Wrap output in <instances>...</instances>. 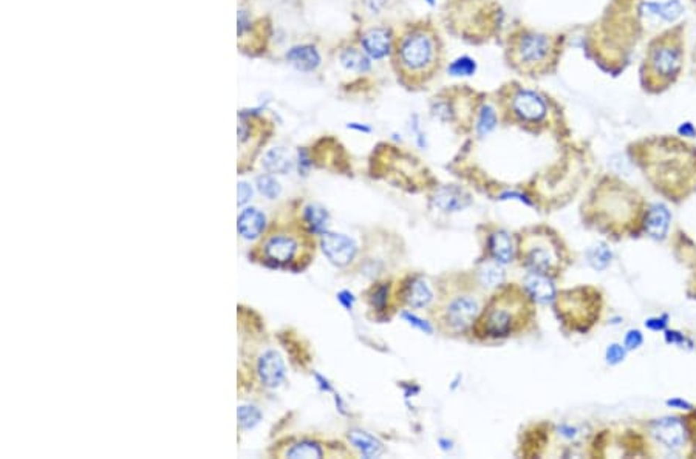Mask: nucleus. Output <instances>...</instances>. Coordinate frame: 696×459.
I'll return each instance as SVG.
<instances>
[{"mask_svg": "<svg viewBox=\"0 0 696 459\" xmlns=\"http://www.w3.org/2000/svg\"><path fill=\"white\" fill-rule=\"evenodd\" d=\"M237 416H238V423H240L243 428L256 427L260 419H262V413H260L256 407L251 405H243L238 408Z\"/></svg>", "mask_w": 696, "mask_h": 459, "instance_id": "29", "label": "nucleus"}, {"mask_svg": "<svg viewBox=\"0 0 696 459\" xmlns=\"http://www.w3.org/2000/svg\"><path fill=\"white\" fill-rule=\"evenodd\" d=\"M403 317H404V319H405L407 322H409L410 325H413V327H417V328H419L421 331H424V333H427V334H431V333H432L431 325H428V323H427V322H424V320L418 319L417 316L409 314V313H404V314H403Z\"/></svg>", "mask_w": 696, "mask_h": 459, "instance_id": "32", "label": "nucleus"}, {"mask_svg": "<svg viewBox=\"0 0 696 459\" xmlns=\"http://www.w3.org/2000/svg\"><path fill=\"white\" fill-rule=\"evenodd\" d=\"M258 376L266 387H277L285 379V364L276 351H268L258 359Z\"/></svg>", "mask_w": 696, "mask_h": 459, "instance_id": "9", "label": "nucleus"}, {"mask_svg": "<svg viewBox=\"0 0 696 459\" xmlns=\"http://www.w3.org/2000/svg\"><path fill=\"white\" fill-rule=\"evenodd\" d=\"M651 433L669 450H679L684 446L686 430L681 421L674 418L659 419L651 427Z\"/></svg>", "mask_w": 696, "mask_h": 459, "instance_id": "7", "label": "nucleus"}, {"mask_svg": "<svg viewBox=\"0 0 696 459\" xmlns=\"http://www.w3.org/2000/svg\"><path fill=\"white\" fill-rule=\"evenodd\" d=\"M502 263H484L480 270V280L484 286L495 288L503 283L504 272L502 270Z\"/></svg>", "mask_w": 696, "mask_h": 459, "instance_id": "23", "label": "nucleus"}, {"mask_svg": "<svg viewBox=\"0 0 696 459\" xmlns=\"http://www.w3.org/2000/svg\"><path fill=\"white\" fill-rule=\"evenodd\" d=\"M642 343V334L639 333L637 329H631L628 331V334L627 337H625V347H627L628 350H635L637 348L639 345Z\"/></svg>", "mask_w": 696, "mask_h": 459, "instance_id": "33", "label": "nucleus"}, {"mask_svg": "<svg viewBox=\"0 0 696 459\" xmlns=\"http://www.w3.org/2000/svg\"><path fill=\"white\" fill-rule=\"evenodd\" d=\"M495 125H497V115H495L494 109L489 107V105H483L481 110H480V118H478V124H477L480 135H488L489 132L495 129Z\"/></svg>", "mask_w": 696, "mask_h": 459, "instance_id": "28", "label": "nucleus"}, {"mask_svg": "<svg viewBox=\"0 0 696 459\" xmlns=\"http://www.w3.org/2000/svg\"><path fill=\"white\" fill-rule=\"evenodd\" d=\"M246 26H248V19H246V14L240 11V14H238V34H242Z\"/></svg>", "mask_w": 696, "mask_h": 459, "instance_id": "39", "label": "nucleus"}, {"mask_svg": "<svg viewBox=\"0 0 696 459\" xmlns=\"http://www.w3.org/2000/svg\"><path fill=\"white\" fill-rule=\"evenodd\" d=\"M667 405H670V407H678V408H690V404L686 400H681V399H672V400H667Z\"/></svg>", "mask_w": 696, "mask_h": 459, "instance_id": "40", "label": "nucleus"}, {"mask_svg": "<svg viewBox=\"0 0 696 459\" xmlns=\"http://www.w3.org/2000/svg\"><path fill=\"white\" fill-rule=\"evenodd\" d=\"M305 220L313 232L325 234L328 224V212L320 206H308L305 209Z\"/></svg>", "mask_w": 696, "mask_h": 459, "instance_id": "22", "label": "nucleus"}, {"mask_svg": "<svg viewBox=\"0 0 696 459\" xmlns=\"http://www.w3.org/2000/svg\"><path fill=\"white\" fill-rule=\"evenodd\" d=\"M426 2H427V3H431V5H433L435 0H426Z\"/></svg>", "mask_w": 696, "mask_h": 459, "instance_id": "42", "label": "nucleus"}, {"mask_svg": "<svg viewBox=\"0 0 696 459\" xmlns=\"http://www.w3.org/2000/svg\"><path fill=\"white\" fill-rule=\"evenodd\" d=\"M477 72V62L469 58V56H463V58L455 59L451 65H449V73L452 76H472Z\"/></svg>", "mask_w": 696, "mask_h": 459, "instance_id": "27", "label": "nucleus"}, {"mask_svg": "<svg viewBox=\"0 0 696 459\" xmlns=\"http://www.w3.org/2000/svg\"><path fill=\"white\" fill-rule=\"evenodd\" d=\"M348 439L351 441V444L361 451V453L365 456V458H373V456H378L379 453L382 451V447H381V444H379L375 437H371L370 435L367 433H364V432H350L348 435Z\"/></svg>", "mask_w": 696, "mask_h": 459, "instance_id": "20", "label": "nucleus"}, {"mask_svg": "<svg viewBox=\"0 0 696 459\" xmlns=\"http://www.w3.org/2000/svg\"><path fill=\"white\" fill-rule=\"evenodd\" d=\"M393 65L407 86H423L438 72L442 61V42L431 25H412L395 40Z\"/></svg>", "mask_w": 696, "mask_h": 459, "instance_id": "1", "label": "nucleus"}, {"mask_svg": "<svg viewBox=\"0 0 696 459\" xmlns=\"http://www.w3.org/2000/svg\"><path fill=\"white\" fill-rule=\"evenodd\" d=\"M385 297H387V288L385 286L378 288L376 293L373 294V305L378 308H382L385 300H387Z\"/></svg>", "mask_w": 696, "mask_h": 459, "instance_id": "35", "label": "nucleus"}, {"mask_svg": "<svg viewBox=\"0 0 696 459\" xmlns=\"http://www.w3.org/2000/svg\"><path fill=\"white\" fill-rule=\"evenodd\" d=\"M511 110L514 115L525 123H539L546 116L548 105L543 98L536 91L518 88L511 96Z\"/></svg>", "mask_w": 696, "mask_h": 459, "instance_id": "4", "label": "nucleus"}, {"mask_svg": "<svg viewBox=\"0 0 696 459\" xmlns=\"http://www.w3.org/2000/svg\"><path fill=\"white\" fill-rule=\"evenodd\" d=\"M322 251L332 263L337 266H346L356 256V244L351 238L341 234H330L325 232L322 237Z\"/></svg>", "mask_w": 696, "mask_h": 459, "instance_id": "6", "label": "nucleus"}, {"mask_svg": "<svg viewBox=\"0 0 696 459\" xmlns=\"http://www.w3.org/2000/svg\"><path fill=\"white\" fill-rule=\"evenodd\" d=\"M252 196V189L249 187L248 182H240L238 185V206H243V204L248 203Z\"/></svg>", "mask_w": 696, "mask_h": 459, "instance_id": "34", "label": "nucleus"}, {"mask_svg": "<svg viewBox=\"0 0 696 459\" xmlns=\"http://www.w3.org/2000/svg\"><path fill=\"white\" fill-rule=\"evenodd\" d=\"M526 291L529 293L534 300L540 303L551 302L555 295L552 281L550 279H546L543 274H536V272L526 280Z\"/></svg>", "mask_w": 696, "mask_h": 459, "instance_id": "17", "label": "nucleus"}, {"mask_svg": "<svg viewBox=\"0 0 696 459\" xmlns=\"http://www.w3.org/2000/svg\"><path fill=\"white\" fill-rule=\"evenodd\" d=\"M257 186H258L260 194L265 195L266 199H270V200L277 199L279 194H280L279 182L274 180L272 176H260V178L257 180Z\"/></svg>", "mask_w": 696, "mask_h": 459, "instance_id": "30", "label": "nucleus"}, {"mask_svg": "<svg viewBox=\"0 0 696 459\" xmlns=\"http://www.w3.org/2000/svg\"><path fill=\"white\" fill-rule=\"evenodd\" d=\"M624 357H625V350L621 347V345L614 343L607 350V360H608V364H611V365L622 362Z\"/></svg>", "mask_w": 696, "mask_h": 459, "instance_id": "31", "label": "nucleus"}, {"mask_svg": "<svg viewBox=\"0 0 696 459\" xmlns=\"http://www.w3.org/2000/svg\"><path fill=\"white\" fill-rule=\"evenodd\" d=\"M337 300H339L343 306H346L347 309H351L353 308V303H355V297H353V294L348 293V291H342L337 294Z\"/></svg>", "mask_w": 696, "mask_h": 459, "instance_id": "36", "label": "nucleus"}, {"mask_svg": "<svg viewBox=\"0 0 696 459\" xmlns=\"http://www.w3.org/2000/svg\"><path fill=\"white\" fill-rule=\"evenodd\" d=\"M470 203H472L470 195L454 186L440 189L433 196V206L442 212H458L466 209Z\"/></svg>", "mask_w": 696, "mask_h": 459, "instance_id": "10", "label": "nucleus"}, {"mask_svg": "<svg viewBox=\"0 0 696 459\" xmlns=\"http://www.w3.org/2000/svg\"><path fill=\"white\" fill-rule=\"evenodd\" d=\"M265 229V215L257 209H246L238 217V232L246 240L257 238Z\"/></svg>", "mask_w": 696, "mask_h": 459, "instance_id": "14", "label": "nucleus"}, {"mask_svg": "<svg viewBox=\"0 0 696 459\" xmlns=\"http://www.w3.org/2000/svg\"><path fill=\"white\" fill-rule=\"evenodd\" d=\"M484 328L489 336H506L512 328V314L504 308H490L484 319Z\"/></svg>", "mask_w": 696, "mask_h": 459, "instance_id": "15", "label": "nucleus"}, {"mask_svg": "<svg viewBox=\"0 0 696 459\" xmlns=\"http://www.w3.org/2000/svg\"><path fill=\"white\" fill-rule=\"evenodd\" d=\"M647 327H649L650 329H655V331H659V329H664L665 328V325H667V317H660V319H650V320H647L645 322Z\"/></svg>", "mask_w": 696, "mask_h": 459, "instance_id": "37", "label": "nucleus"}, {"mask_svg": "<svg viewBox=\"0 0 696 459\" xmlns=\"http://www.w3.org/2000/svg\"><path fill=\"white\" fill-rule=\"evenodd\" d=\"M265 167L271 172L276 173H286L291 171V161L286 157L285 150L282 149H272L271 152L266 153L265 157Z\"/></svg>", "mask_w": 696, "mask_h": 459, "instance_id": "21", "label": "nucleus"}, {"mask_svg": "<svg viewBox=\"0 0 696 459\" xmlns=\"http://www.w3.org/2000/svg\"><path fill=\"white\" fill-rule=\"evenodd\" d=\"M478 314V303L470 297L455 299L446 311V320L449 327L455 331L467 328L475 320Z\"/></svg>", "mask_w": 696, "mask_h": 459, "instance_id": "8", "label": "nucleus"}, {"mask_svg": "<svg viewBox=\"0 0 696 459\" xmlns=\"http://www.w3.org/2000/svg\"><path fill=\"white\" fill-rule=\"evenodd\" d=\"M684 54L686 39L683 26H673L660 33L647 47L641 70L642 86L653 93L672 87L683 72Z\"/></svg>", "mask_w": 696, "mask_h": 459, "instance_id": "2", "label": "nucleus"}, {"mask_svg": "<svg viewBox=\"0 0 696 459\" xmlns=\"http://www.w3.org/2000/svg\"><path fill=\"white\" fill-rule=\"evenodd\" d=\"M526 265H528L529 270L536 274H543L551 266V256L550 252L545 249H532L528 257H526Z\"/></svg>", "mask_w": 696, "mask_h": 459, "instance_id": "24", "label": "nucleus"}, {"mask_svg": "<svg viewBox=\"0 0 696 459\" xmlns=\"http://www.w3.org/2000/svg\"><path fill=\"white\" fill-rule=\"evenodd\" d=\"M665 339H667V342H670V343H679V345H684L686 342V339L683 334H679L676 333V331H669V333L665 334Z\"/></svg>", "mask_w": 696, "mask_h": 459, "instance_id": "38", "label": "nucleus"}, {"mask_svg": "<svg viewBox=\"0 0 696 459\" xmlns=\"http://www.w3.org/2000/svg\"><path fill=\"white\" fill-rule=\"evenodd\" d=\"M489 249L492 257L502 265L509 263L514 257V244H512V238L506 232H495V234L490 235Z\"/></svg>", "mask_w": 696, "mask_h": 459, "instance_id": "18", "label": "nucleus"}, {"mask_svg": "<svg viewBox=\"0 0 696 459\" xmlns=\"http://www.w3.org/2000/svg\"><path fill=\"white\" fill-rule=\"evenodd\" d=\"M323 451L318 444L304 441L286 451L288 458H322Z\"/></svg>", "mask_w": 696, "mask_h": 459, "instance_id": "26", "label": "nucleus"}, {"mask_svg": "<svg viewBox=\"0 0 696 459\" xmlns=\"http://www.w3.org/2000/svg\"><path fill=\"white\" fill-rule=\"evenodd\" d=\"M286 59L299 72H314L320 65V56L313 45L293 47L286 53Z\"/></svg>", "mask_w": 696, "mask_h": 459, "instance_id": "12", "label": "nucleus"}, {"mask_svg": "<svg viewBox=\"0 0 696 459\" xmlns=\"http://www.w3.org/2000/svg\"><path fill=\"white\" fill-rule=\"evenodd\" d=\"M695 2H696V0H695Z\"/></svg>", "mask_w": 696, "mask_h": 459, "instance_id": "43", "label": "nucleus"}, {"mask_svg": "<svg viewBox=\"0 0 696 459\" xmlns=\"http://www.w3.org/2000/svg\"><path fill=\"white\" fill-rule=\"evenodd\" d=\"M560 53L559 40L545 33L522 30L509 42V61L525 75L551 72Z\"/></svg>", "mask_w": 696, "mask_h": 459, "instance_id": "3", "label": "nucleus"}, {"mask_svg": "<svg viewBox=\"0 0 696 459\" xmlns=\"http://www.w3.org/2000/svg\"><path fill=\"white\" fill-rule=\"evenodd\" d=\"M316 379H318V380H319V382H320V387H322V390H325V391H332V387H330V385H328V382H327V380H325V379H323L322 376H319V374H316Z\"/></svg>", "mask_w": 696, "mask_h": 459, "instance_id": "41", "label": "nucleus"}, {"mask_svg": "<svg viewBox=\"0 0 696 459\" xmlns=\"http://www.w3.org/2000/svg\"><path fill=\"white\" fill-rule=\"evenodd\" d=\"M395 38L390 28L387 26H371L364 30L361 34V48L367 53L371 59H384L385 56L393 53L395 48Z\"/></svg>", "mask_w": 696, "mask_h": 459, "instance_id": "5", "label": "nucleus"}, {"mask_svg": "<svg viewBox=\"0 0 696 459\" xmlns=\"http://www.w3.org/2000/svg\"><path fill=\"white\" fill-rule=\"evenodd\" d=\"M669 226H670L669 210H667V208L663 206V204H655V206L649 210V215H647L645 231L649 232L653 238L660 240L667 235Z\"/></svg>", "mask_w": 696, "mask_h": 459, "instance_id": "13", "label": "nucleus"}, {"mask_svg": "<svg viewBox=\"0 0 696 459\" xmlns=\"http://www.w3.org/2000/svg\"><path fill=\"white\" fill-rule=\"evenodd\" d=\"M432 300V291L424 280L415 279L405 288V302L413 308H423Z\"/></svg>", "mask_w": 696, "mask_h": 459, "instance_id": "19", "label": "nucleus"}, {"mask_svg": "<svg viewBox=\"0 0 696 459\" xmlns=\"http://www.w3.org/2000/svg\"><path fill=\"white\" fill-rule=\"evenodd\" d=\"M587 257L589 265H591L594 270H605V267L610 265L613 254H611V251L605 244H597L588 251Z\"/></svg>", "mask_w": 696, "mask_h": 459, "instance_id": "25", "label": "nucleus"}, {"mask_svg": "<svg viewBox=\"0 0 696 459\" xmlns=\"http://www.w3.org/2000/svg\"><path fill=\"white\" fill-rule=\"evenodd\" d=\"M339 61L343 68H347L348 72H355V73H365L369 72L371 67L370 56L365 53L362 48L357 47L343 48L339 54Z\"/></svg>", "mask_w": 696, "mask_h": 459, "instance_id": "16", "label": "nucleus"}, {"mask_svg": "<svg viewBox=\"0 0 696 459\" xmlns=\"http://www.w3.org/2000/svg\"><path fill=\"white\" fill-rule=\"evenodd\" d=\"M297 244L291 237L277 235L272 237L268 243L265 244V257L268 261H272L276 265H282L291 261L296 254Z\"/></svg>", "mask_w": 696, "mask_h": 459, "instance_id": "11", "label": "nucleus"}]
</instances>
